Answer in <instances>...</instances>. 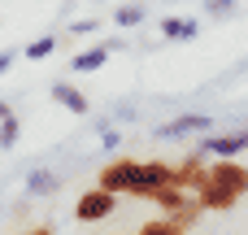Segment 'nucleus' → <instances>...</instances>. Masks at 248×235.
I'll use <instances>...</instances> for the list:
<instances>
[{"label":"nucleus","mask_w":248,"mask_h":235,"mask_svg":"<svg viewBox=\"0 0 248 235\" xmlns=\"http://www.w3.org/2000/svg\"><path fill=\"white\" fill-rule=\"evenodd\" d=\"M201 153L209 157H235V153H248V131H235V135H209L205 131V140H201Z\"/></svg>","instance_id":"obj_8"},{"label":"nucleus","mask_w":248,"mask_h":235,"mask_svg":"<svg viewBox=\"0 0 248 235\" xmlns=\"http://www.w3.org/2000/svg\"><path fill=\"white\" fill-rule=\"evenodd\" d=\"M100 144H105V148H118V131H109V126H100Z\"/></svg>","instance_id":"obj_19"},{"label":"nucleus","mask_w":248,"mask_h":235,"mask_svg":"<svg viewBox=\"0 0 248 235\" xmlns=\"http://www.w3.org/2000/svg\"><path fill=\"white\" fill-rule=\"evenodd\" d=\"M118 48H122L118 39H100V44H92V48L74 52V57H70V70H74V74H92V70H100V65L118 52Z\"/></svg>","instance_id":"obj_5"},{"label":"nucleus","mask_w":248,"mask_h":235,"mask_svg":"<svg viewBox=\"0 0 248 235\" xmlns=\"http://www.w3.org/2000/svg\"><path fill=\"white\" fill-rule=\"evenodd\" d=\"M52 52H57V39H52V35H39V39H31V44L22 48L26 61H44V57H52Z\"/></svg>","instance_id":"obj_14"},{"label":"nucleus","mask_w":248,"mask_h":235,"mask_svg":"<svg viewBox=\"0 0 248 235\" xmlns=\"http://www.w3.org/2000/svg\"><path fill=\"white\" fill-rule=\"evenodd\" d=\"M140 235H187V227H179V222L166 214V218H153V222H144V227H140Z\"/></svg>","instance_id":"obj_15"},{"label":"nucleus","mask_w":248,"mask_h":235,"mask_svg":"<svg viewBox=\"0 0 248 235\" xmlns=\"http://www.w3.org/2000/svg\"><path fill=\"white\" fill-rule=\"evenodd\" d=\"M196 31H201L196 17H174V13L161 17V35H166V39H196Z\"/></svg>","instance_id":"obj_11"},{"label":"nucleus","mask_w":248,"mask_h":235,"mask_svg":"<svg viewBox=\"0 0 248 235\" xmlns=\"http://www.w3.org/2000/svg\"><path fill=\"white\" fill-rule=\"evenodd\" d=\"M157 209H166V214H179V209H187L192 201H187V188H179V183H161L153 196H148Z\"/></svg>","instance_id":"obj_9"},{"label":"nucleus","mask_w":248,"mask_h":235,"mask_svg":"<svg viewBox=\"0 0 248 235\" xmlns=\"http://www.w3.org/2000/svg\"><path fill=\"white\" fill-rule=\"evenodd\" d=\"M17 135H22V122H17L13 113H4V122H0V148H13Z\"/></svg>","instance_id":"obj_16"},{"label":"nucleus","mask_w":248,"mask_h":235,"mask_svg":"<svg viewBox=\"0 0 248 235\" xmlns=\"http://www.w3.org/2000/svg\"><path fill=\"white\" fill-rule=\"evenodd\" d=\"M9 65H13V52H0V74H9Z\"/></svg>","instance_id":"obj_20"},{"label":"nucleus","mask_w":248,"mask_h":235,"mask_svg":"<svg viewBox=\"0 0 248 235\" xmlns=\"http://www.w3.org/2000/svg\"><path fill=\"white\" fill-rule=\"evenodd\" d=\"M161 183H174V166H166V161H140L135 174H131V188H126V192L148 201Z\"/></svg>","instance_id":"obj_1"},{"label":"nucleus","mask_w":248,"mask_h":235,"mask_svg":"<svg viewBox=\"0 0 248 235\" xmlns=\"http://www.w3.org/2000/svg\"><path fill=\"white\" fill-rule=\"evenodd\" d=\"M235 201H240V196H235V192H227V188H222V183H214V179H205V183L196 188V205H201V209H209V214H231V209H235Z\"/></svg>","instance_id":"obj_7"},{"label":"nucleus","mask_w":248,"mask_h":235,"mask_svg":"<svg viewBox=\"0 0 248 235\" xmlns=\"http://www.w3.org/2000/svg\"><path fill=\"white\" fill-rule=\"evenodd\" d=\"M144 17H148V9H144V4H135V0L113 9V22H118L122 31H131V26H144Z\"/></svg>","instance_id":"obj_13"},{"label":"nucleus","mask_w":248,"mask_h":235,"mask_svg":"<svg viewBox=\"0 0 248 235\" xmlns=\"http://www.w3.org/2000/svg\"><path fill=\"white\" fill-rule=\"evenodd\" d=\"M0 122H4V118H0Z\"/></svg>","instance_id":"obj_22"},{"label":"nucleus","mask_w":248,"mask_h":235,"mask_svg":"<svg viewBox=\"0 0 248 235\" xmlns=\"http://www.w3.org/2000/svg\"><path fill=\"white\" fill-rule=\"evenodd\" d=\"M205 170H209V179L222 183L227 192H235V196H244V192H248V166H244V161H235V157H214Z\"/></svg>","instance_id":"obj_2"},{"label":"nucleus","mask_w":248,"mask_h":235,"mask_svg":"<svg viewBox=\"0 0 248 235\" xmlns=\"http://www.w3.org/2000/svg\"><path fill=\"white\" fill-rule=\"evenodd\" d=\"M113 205H118L113 192H105V188H87V192L78 196V205H74V218H78V222H105V218L113 214Z\"/></svg>","instance_id":"obj_3"},{"label":"nucleus","mask_w":248,"mask_h":235,"mask_svg":"<svg viewBox=\"0 0 248 235\" xmlns=\"http://www.w3.org/2000/svg\"><path fill=\"white\" fill-rule=\"evenodd\" d=\"M52 100H57L61 109H70V113H78V118H83V113L92 109V105H87V96H83V92H78L74 83H52Z\"/></svg>","instance_id":"obj_10"},{"label":"nucleus","mask_w":248,"mask_h":235,"mask_svg":"<svg viewBox=\"0 0 248 235\" xmlns=\"http://www.w3.org/2000/svg\"><path fill=\"white\" fill-rule=\"evenodd\" d=\"M96 26H100V17H83V22L70 26V35H87V31H96Z\"/></svg>","instance_id":"obj_18"},{"label":"nucleus","mask_w":248,"mask_h":235,"mask_svg":"<svg viewBox=\"0 0 248 235\" xmlns=\"http://www.w3.org/2000/svg\"><path fill=\"white\" fill-rule=\"evenodd\" d=\"M135 157H118V161H109L100 174H96V188H105V192H113V196H122L126 188H131V174H135Z\"/></svg>","instance_id":"obj_4"},{"label":"nucleus","mask_w":248,"mask_h":235,"mask_svg":"<svg viewBox=\"0 0 248 235\" xmlns=\"http://www.w3.org/2000/svg\"><path fill=\"white\" fill-rule=\"evenodd\" d=\"M205 13H214V17H227V13H235V0H205Z\"/></svg>","instance_id":"obj_17"},{"label":"nucleus","mask_w":248,"mask_h":235,"mask_svg":"<svg viewBox=\"0 0 248 235\" xmlns=\"http://www.w3.org/2000/svg\"><path fill=\"white\" fill-rule=\"evenodd\" d=\"M209 126H214L209 113H183V118H174V122H161L157 135H161V140H183V135H205Z\"/></svg>","instance_id":"obj_6"},{"label":"nucleus","mask_w":248,"mask_h":235,"mask_svg":"<svg viewBox=\"0 0 248 235\" xmlns=\"http://www.w3.org/2000/svg\"><path fill=\"white\" fill-rule=\"evenodd\" d=\"M57 188H61V179H57L52 170H31V174H26V192H31V196H52Z\"/></svg>","instance_id":"obj_12"},{"label":"nucleus","mask_w":248,"mask_h":235,"mask_svg":"<svg viewBox=\"0 0 248 235\" xmlns=\"http://www.w3.org/2000/svg\"><path fill=\"white\" fill-rule=\"evenodd\" d=\"M26 235H52V231H48V227H35V231H26Z\"/></svg>","instance_id":"obj_21"}]
</instances>
